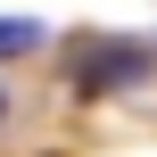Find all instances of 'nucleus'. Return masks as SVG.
<instances>
[{"label": "nucleus", "instance_id": "1", "mask_svg": "<svg viewBox=\"0 0 157 157\" xmlns=\"http://www.w3.org/2000/svg\"><path fill=\"white\" fill-rule=\"evenodd\" d=\"M141 75H149V41H99L83 83L91 91H116V83H141Z\"/></svg>", "mask_w": 157, "mask_h": 157}, {"label": "nucleus", "instance_id": "2", "mask_svg": "<svg viewBox=\"0 0 157 157\" xmlns=\"http://www.w3.org/2000/svg\"><path fill=\"white\" fill-rule=\"evenodd\" d=\"M41 41V17H0V58H25Z\"/></svg>", "mask_w": 157, "mask_h": 157}]
</instances>
